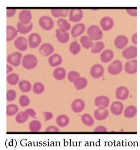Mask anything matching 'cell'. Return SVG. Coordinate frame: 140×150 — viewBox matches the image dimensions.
<instances>
[{"label":"cell","instance_id":"1","mask_svg":"<svg viewBox=\"0 0 140 150\" xmlns=\"http://www.w3.org/2000/svg\"><path fill=\"white\" fill-rule=\"evenodd\" d=\"M21 62L22 65L25 69L32 70L36 67L37 65L38 59L34 54H29L23 57Z\"/></svg>","mask_w":140,"mask_h":150},{"label":"cell","instance_id":"2","mask_svg":"<svg viewBox=\"0 0 140 150\" xmlns=\"http://www.w3.org/2000/svg\"><path fill=\"white\" fill-rule=\"evenodd\" d=\"M87 34L92 41H98L103 37V33L98 25H91L87 29Z\"/></svg>","mask_w":140,"mask_h":150},{"label":"cell","instance_id":"3","mask_svg":"<svg viewBox=\"0 0 140 150\" xmlns=\"http://www.w3.org/2000/svg\"><path fill=\"white\" fill-rule=\"evenodd\" d=\"M39 25L45 31H50L54 28V21L48 16H42L39 19Z\"/></svg>","mask_w":140,"mask_h":150},{"label":"cell","instance_id":"4","mask_svg":"<svg viewBox=\"0 0 140 150\" xmlns=\"http://www.w3.org/2000/svg\"><path fill=\"white\" fill-rule=\"evenodd\" d=\"M23 58L22 54L20 52H12L9 54L7 58V62L14 67H18L21 65Z\"/></svg>","mask_w":140,"mask_h":150},{"label":"cell","instance_id":"5","mask_svg":"<svg viewBox=\"0 0 140 150\" xmlns=\"http://www.w3.org/2000/svg\"><path fill=\"white\" fill-rule=\"evenodd\" d=\"M123 70V64L120 60L114 61L108 67V72L111 75H116L121 73Z\"/></svg>","mask_w":140,"mask_h":150},{"label":"cell","instance_id":"6","mask_svg":"<svg viewBox=\"0 0 140 150\" xmlns=\"http://www.w3.org/2000/svg\"><path fill=\"white\" fill-rule=\"evenodd\" d=\"M42 38L41 35L37 33H31L28 37V42L30 47L32 49L36 48L41 45Z\"/></svg>","mask_w":140,"mask_h":150},{"label":"cell","instance_id":"7","mask_svg":"<svg viewBox=\"0 0 140 150\" xmlns=\"http://www.w3.org/2000/svg\"><path fill=\"white\" fill-rule=\"evenodd\" d=\"M100 25L104 31H110L114 25V21L109 16H104L100 21Z\"/></svg>","mask_w":140,"mask_h":150},{"label":"cell","instance_id":"8","mask_svg":"<svg viewBox=\"0 0 140 150\" xmlns=\"http://www.w3.org/2000/svg\"><path fill=\"white\" fill-rule=\"evenodd\" d=\"M19 21L21 23L25 25H27L31 23L32 18V15L30 10H23L19 12L18 15Z\"/></svg>","mask_w":140,"mask_h":150},{"label":"cell","instance_id":"9","mask_svg":"<svg viewBox=\"0 0 140 150\" xmlns=\"http://www.w3.org/2000/svg\"><path fill=\"white\" fill-rule=\"evenodd\" d=\"M14 45L16 49L21 52H24L27 50L28 47V41L24 37H17L14 42Z\"/></svg>","mask_w":140,"mask_h":150},{"label":"cell","instance_id":"10","mask_svg":"<svg viewBox=\"0 0 140 150\" xmlns=\"http://www.w3.org/2000/svg\"><path fill=\"white\" fill-rule=\"evenodd\" d=\"M122 54L127 60L136 58L137 57V47L134 46H129L122 51Z\"/></svg>","mask_w":140,"mask_h":150},{"label":"cell","instance_id":"11","mask_svg":"<svg viewBox=\"0 0 140 150\" xmlns=\"http://www.w3.org/2000/svg\"><path fill=\"white\" fill-rule=\"evenodd\" d=\"M83 18V12L81 9H74L69 12V19L73 23H77L81 21Z\"/></svg>","mask_w":140,"mask_h":150},{"label":"cell","instance_id":"12","mask_svg":"<svg viewBox=\"0 0 140 150\" xmlns=\"http://www.w3.org/2000/svg\"><path fill=\"white\" fill-rule=\"evenodd\" d=\"M54 46L52 44L46 43L42 44L39 48V52L41 55L44 57H48L54 52Z\"/></svg>","mask_w":140,"mask_h":150},{"label":"cell","instance_id":"13","mask_svg":"<svg viewBox=\"0 0 140 150\" xmlns=\"http://www.w3.org/2000/svg\"><path fill=\"white\" fill-rule=\"evenodd\" d=\"M129 43L128 38L125 35H119L114 41V45L118 50H122Z\"/></svg>","mask_w":140,"mask_h":150},{"label":"cell","instance_id":"14","mask_svg":"<svg viewBox=\"0 0 140 150\" xmlns=\"http://www.w3.org/2000/svg\"><path fill=\"white\" fill-rule=\"evenodd\" d=\"M129 91L126 87H119L116 91V96L117 99L120 100H126L129 97Z\"/></svg>","mask_w":140,"mask_h":150},{"label":"cell","instance_id":"15","mask_svg":"<svg viewBox=\"0 0 140 150\" xmlns=\"http://www.w3.org/2000/svg\"><path fill=\"white\" fill-rule=\"evenodd\" d=\"M86 31V25L84 23L76 24L71 29V34L73 38H76L82 35Z\"/></svg>","mask_w":140,"mask_h":150},{"label":"cell","instance_id":"16","mask_svg":"<svg viewBox=\"0 0 140 150\" xmlns=\"http://www.w3.org/2000/svg\"><path fill=\"white\" fill-rule=\"evenodd\" d=\"M56 38L59 42L66 43L69 41L70 35L67 31L62 30L61 29H57L56 31Z\"/></svg>","mask_w":140,"mask_h":150},{"label":"cell","instance_id":"17","mask_svg":"<svg viewBox=\"0 0 140 150\" xmlns=\"http://www.w3.org/2000/svg\"><path fill=\"white\" fill-rule=\"evenodd\" d=\"M104 73V68L100 64H95L90 69V74L95 79L102 77Z\"/></svg>","mask_w":140,"mask_h":150},{"label":"cell","instance_id":"18","mask_svg":"<svg viewBox=\"0 0 140 150\" xmlns=\"http://www.w3.org/2000/svg\"><path fill=\"white\" fill-rule=\"evenodd\" d=\"M125 71L129 74H134L137 71V60H132L126 62L124 65Z\"/></svg>","mask_w":140,"mask_h":150},{"label":"cell","instance_id":"19","mask_svg":"<svg viewBox=\"0 0 140 150\" xmlns=\"http://www.w3.org/2000/svg\"><path fill=\"white\" fill-rule=\"evenodd\" d=\"M71 109L75 113L82 112L85 108V103L81 99H77L71 104Z\"/></svg>","mask_w":140,"mask_h":150},{"label":"cell","instance_id":"20","mask_svg":"<svg viewBox=\"0 0 140 150\" xmlns=\"http://www.w3.org/2000/svg\"><path fill=\"white\" fill-rule=\"evenodd\" d=\"M109 115V110L104 108H99L94 112V117L98 121H102L106 119Z\"/></svg>","mask_w":140,"mask_h":150},{"label":"cell","instance_id":"21","mask_svg":"<svg viewBox=\"0 0 140 150\" xmlns=\"http://www.w3.org/2000/svg\"><path fill=\"white\" fill-rule=\"evenodd\" d=\"M124 110V105L122 103L115 101L112 104L110 110L112 113L116 115H119L122 114Z\"/></svg>","mask_w":140,"mask_h":150},{"label":"cell","instance_id":"22","mask_svg":"<svg viewBox=\"0 0 140 150\" xmlns=\"http://www.w3.org/2000/svg\"><path fill=\"white\" fill-rule=\"evenodd\" d=\"M95 104L99 108H106L109 106V98L105 96L97 97L95 100Z\"/></svg>","mask_w":140,"mask_h":150},{"label":"cell","instance_id":"23","mask_svg":"<svg viewBox=\"0 0 140 150\" xmlns=\"http://www.w3.org/2000/svg\"><path fill=\"white\" fill-rule=\"evenodd\" d=\"M33 24L32 23L25 25L21 21L18 22L17 24V29L18 32L21 33V34H27L29 32H30L33 29Z\"/></svg>","mask_w":140,"mask_h":150},{"label":"cell","instance_id":"24","mask_svg":"<svg viewBox=\"0 0 140 150\" xmlns=\"http://www.w3.org/2000/svg\"><path fill=\"white\" fill-rule=\"evenodd\" d=\"M48 63L53 67H56L62 63V58L58 54H53L48 58Z\"/></svg>","mask_w":140,"mask_h":150},{"label":"cell","instance_id":"25","mask_svg":"<svg viewBox=\"0 0 140 150\" xmlns=\"http://www.w3.org/2000/svg\"><path fill=\"white\" fill-rule=\"evenodd\" d=\"M114 57L113 52L111 50H106L100 54V60L102 62L107 63L112 60Z\"/></svg>","mask_w":140,"mask_h":150},{"label":"cell","instance_id":"26","mask_svg":"<svg viewBox=\"0 0 140 150\" xmlns=\"http://www.w3.org/2000/svg\"><path fill=\"white\" fill-rule=\"evenodd\" d=\"M17 35L18 31L15 27L12 25L7 26V41H11L16 38Z\"/></svg>","mask_w":140,"mask_h":150},{"label":"cell","instance_id":"27","mask_svg":"<svg viewBox=\"0 0 140 150\" xmlns=\"http://www.w3.org/2000/svg\"><path fill=\"white\" fill-rule=\"evenodd\" d=\"M75 88L77 90H80L85 88L88 85L87 79L83 77H79L73 82Z\"/></svg>","mask_w":140,"mask_h":150},{"label":"cell","instance_id":"28","mask_svg":"<svg viewBox=\"0 0 140 150\" xmlns=\"http://www.w3.org/2000/svg\"><path fill=\"white\" fill-rule=\"evenodd\" d=\"M53 76L55 79L58 81L63 80L66 76V71L63 67H58L54 70Z\"/></svg>","mask_w":140,"mask_h":150},{"label":"cell","instance_id":"29","mask_svg":"<svg viewBox=\"0 0 140 150\" xmlns=\"http://www.w3.org/2000/svg\"><path fill=\"white\" fill-rule=\"evenodd\" d=\"M50 12L52 16L55 18H65L68 16L69 13V10L65 9H54L51 10Z\"/></svg>","mask_w":140,"mask_h":150},{"label":"cell","instance_id":"30","mask_svg":"<svg viewBox=\"0 0 140 150\" xmlns=\"http://www.w3.org/2000/svg\"><path fill=\"white\" fill-rule=\"evenodd\" d=\"M69 117L65 115H59L56 119V123L59 127L62 128L67 126L69 124Z\"/></svg>","mask_w":140,"mask_h":150},{"label":"cell","instance_id":"31","mask_svg":"<svg viewBox=\"0 0 140 150\" xmlns=\"http://www.w3.org/2000/svg\"><path fill=\"white\" fill-rule=\"evenodd\" d=\"M137 113V108L134 105L127 106L125 109L124 115L126 118H132L136 115Z\"/></svg>","mask_w":140,"mask_h":150},{"label":"cell","instance_id":"32","mask_svg":"<svg viewBox=\"0 0 140 150\" xmlns=\"http://www.w3.org/2000/svg\"><path fill=\"white\" fill-rule=\"evenodd\" d=\"M57 25L60 29L64 31H69L71 29V25L67 20L60 18L57 21Z\"/></svg>","mask_w":140,"mask_h":150},{"label":"cell","instance_id":"33","mask_svg":"<svg viewBox=\"0 0 140 150\" xmlns=\"http://www.w3.org/2000/svg\"><path fill=\"white\" fill-rule=\"evenodd\" d=\"M18 87L21 92L28 93L31 90L32 85L29 81L23 80L19 81L18 83Z\"/></svg>","mask_w":140,"mask_h":150},{"label":"cell","instance_id":"34","mask_svg":"<svg viewBox=\"0 0 140 150\" xmlns=\"http://www.w3.org/2000/svg\"><path fill=\"white\" fill-rule=\"evenodd\" d=\"M80 42L84 48L88 50L91 48L93 45V42L88 36L84 35L80 38Z\"/></svg>","mask_w":140,"mask_h":150},{"label":"cell","instance_id":"35","mask_svg":"<svg viewBox=\"0 0 140 150\" xmlns=\"http://www.w3.org/2000/svg\"><path fill=\"white\" fill-rule=\"evenodd\" d=\"M29 114H28L27 111L19 112L17 114L16 117V121L17 123L19 124H23L27 121L29 118Z\"/></svg>","mask_w":140,"mask_h":150},{"label":"cell","instance_id":"36","mask_svg":"<svg viewBox=\"0 0 140 150\" xmlns=\"http://www.w3.org/2000/svg\"><path fill=\"white\" fill-rule=\"evenodd\" d=\"M29 129L32 132H37L41 130L42 124L38 120H33L29 124Z\"/></svg>","mask_w":140,"mask_h":150},{"label":"cell","instance_id":"37","mask_svg":"<svg viewBox=\"0 0 140 150\" xmlns=\"http://www.w3.org/2000/svg\"><path fill=\"white\" fill-rule=\"evenodd\" d=\"M105 47V45L102 41H97L93 44L91 47L92 54H98L101 52Z\"/></svg>","mask_w":140,"mask_h":150},{"label":"cell","instance_id":"38","mask_svg":"<svg viewBox=\"0 0 140 150\" xmlns=\"http://www.w3.org/2000/svg\"><path fill=\"white\" fill-rule=\"evenodd\" d=\"M19 77L16 73H10L7 76V83L12 86H16L18 83Z\"/></svg>","mask_w":140,"mask_h":150},{"label":"cell","instance_id":"39","mask_svg":"<svg viewBox=\"0 0 140 150\" xmlns=\"http://www.w3.org/2000/svg\"><path fill=\"white\" fill-rule=\"evenodd\" d=\"M81 120L85 125L88 126H92L94 123V120L91 115L88 114H85L82 116Z\"/></svg>","mask_w":140,"mask_h":150},{"label":"cell","instance_id":"40","mask_svg":"<svg viewBox=\"0 0 140 150\" xmlns=\"http://www.w3.org/2000/svg\"><path fill=\"white\" fill-rule=\"evenodd\" d=\"M81 50V46L77 41H73L69 46V50L71 54L76 55L79 54Z\"/></svg>","mask_w":140,"mask_h":150},{"label":"cell","instance_id":"41","mask_svg":"<svg viewBox=\"0 0 140 150\" xmlns=\"http://www.w3.org/2000/svg\"><path fill=\"white\" fill-rule=\"evenodd\" d=\"M19 110V108L16 104H11L7 106V115L13 116L16 115Z\"/></svg>","mask_w":140,"mask_h":150},{"label":"cell","instance_id":"42","mask_svg":"<svg viewBox=\"0 0 140 150\" xmlns=\"http://www.w3.org/2000/svg\"><path fill=\"white\" fill-rule=\"evenodd\" d=\"M33 92L36 94H41L45 90L44 85L40 82L35 83L33 87Z\"/></svg>","mask_w":140,"mask_h":150},{"label":"cell","instance_id":"43","mask_svg":"<svg viewBox=\"0 0 140 150\" xmlns=\"http://www.w3.org/2000/svg\"><path fill=\"white\" fill-rule=\"evenodd\" d=\"M19 103L21 107H26L30 103V100L26 95H22L19 98Z\"/></svg>","mask_w":140,"mask_h":150},{"label":"cell","instance_id":"44","mask_svg":"<svg viewBox=\"0 0 140 150\" xmlns=\"http://www.w3.org/2000/svg\"><path fill=\"white\" fill-rule=\"evenodd\" d=\"M80 77V74L79 72L75 71H71L68 73L67 79L71 83H73L75 79Z\"/></svg>","mask_w":140,"mask_h":150},{"label":"cell","instance_id":"45","mask_svg":"<svg viewBox=\"0 0 140 150\" xmlns=\"http://www.w3.org/2000/svg\"><path fill=\"white\" fill-rule=\"evenodd\" d=\"M16 97V92L14 90H9L7 92V100L11 102L15 100Z\"/></svg>","mask_w":140,"mask_h":150},{"label":"cell","instance_id":"46","mask_svg":"<svg viewBox=\"0 0 140 150\" xmlns=\"http://www.w3.org/2000/svg\"><path fill=\"white\" fill-rule=\"evenodd\" d=\"M60 130L58 127L55 126H50L46 128L45 132H58Z\"/></svg>","mask_w":140,"mask_h":150},{"label":"cell","instance_id":"47","mask_svg":"<svg viewBox=\"0 0 140 150\" xmlns=\"http://www.w3.org/2000/svg\"><path fill=\"white\" fill-rule=\"evenodd\" d=\"M16 10L15 9L9 8L7 9V18H11L13 17L16 14Z\"/></svg>","mask_w":140,"mask_h":150},{"label":"cell","instance_id":"48","mask_svg":"<svg viewBox=\"0 0 140 150\" xmlns=\"http://www.w3.org/2000/svg\"><path fill=\"white\" fill-rule=\"evenodd\" d=\"M95 132H107V129L104 126H99L96 127L94 130Z\"/></svg>","mask_w":140,"mask_h":150},{"label":"cell","instance_id":"49","mask_svg":"<svg viewBox=\"0 0 140 150\" xmlns=\"http://www.w3.org/2000/svg\"><path fill=\"white\" fill-rule=\"evenodd\" d=\"M127 13L129 16L133 17H136L137 16V9H127L126 10Z\"/></svg>","mask_w":140,"mask_h":150},{"label":"cell","instance_id":"50","mask_svg":"<svg viewBox=\"0 0 140 150\" xmlns=\"http://www.w3.org/2000/svg\"><path fill=\"white\" fill-rule=\"evenodd\" d=\"M44 115V119L45 121H48V120L52 119L53 117V114L50 112H45L43 113Z\"/></svg>","mask_w":140,"mask_h":150},{"label":"cell","instance_id":"51","mask_svg":"<svg viewBox=\"0 0 140 150\" xmlns=\"http://www.w3.org/2000/svg\"><path fill=\"white\" fill-rule=\"evenodd\" d=\"M27 111L28 114H29V116L31 117H36V112H35L34 110L32 108H29L26 110Z\"/></svg>","mask_w":140,"mask_h":150},{"label":"cell","instance_id":"52","mask_svg":"<svg viewBox=\"0 0 140 150\" xmlns=\"http://www.w3.org/2000/svg\"><path fill=\"white\" fill-rule=\"evenodd\" d=\"M131 41L134 45L137 44V33H135L131 37Z\"/></svg>","mask_w":140,"mask_h":150},{"label":"cell","instance_id":"53","mask_svg":"<svg viewBox=\"0 0 140 150\" xmlns=\"http://www.w3.org/2000/svg\"><path fill=\"white\" fill-rule=\"evenodd\" d=\"M13 71V68L11 66L7 64V74L11 72L12 71Z\"/></svg>","mask_w":140,"mask_h":150}]
</instances>
